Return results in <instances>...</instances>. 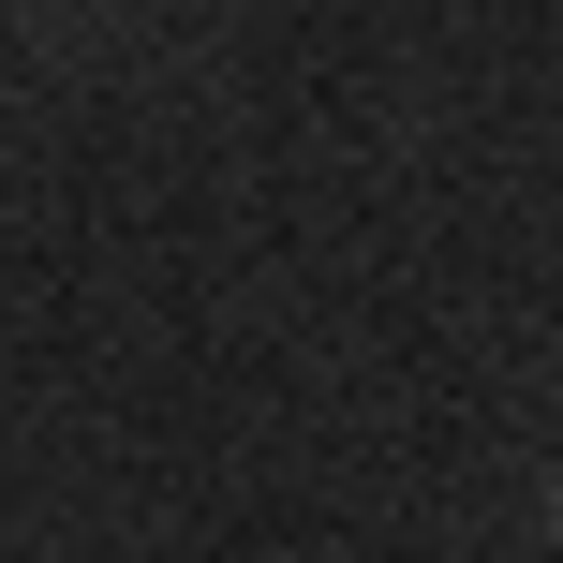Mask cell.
Listing matches in <instances>:
<instances>
[{"label":"cell","mask_w":563,"mask_h":563,"mask_svg":"<svg viewBox=\"0 0 563 563\" xmlns=\"http://www.w3.org/2000/svg\"><path fill=\"white\" fill-rule=\"evenodd\" d=\"M549 519H563V489H549Z\"/></svg>","instance_id":"6da1fadb"}]
</instances>
